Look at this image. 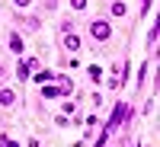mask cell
Wrapping results in <instances>:
<instances>
[{
  "mask_svg": "<svg viewBox=\"0 0 160 147\" xmlns=\"http://www.w3.org/2000/svg\"><path fill=\"white\" fill-rule=\"evenodd\" d=\"M112 35H115V26H112V19H106V16L90 19V38H93V42H109Z\"/></svg>",
  "mask_w": 160,
  "mask_h": 147,
  "instance_id": "6da1fadb",
  "label": "cell"
},
{
  "mask_svg": "<svg viewBox=\"0 0 160 147\" xmlns=\"http://www.w3.org/2000/svg\"><path fill=\"white\" fill-rule=\"evenodd\" d=\"M16 22H22L26 32H42V16L38 13H16Z\"/></svg>",
  "mask_w": 160,
  "mask_h": 147,
  "instance_id": "7a4b0ae2",
  "label": "cell"
},
{
  "mask_svg": "<svg viewBox=\"0 0 160 147\" xmlns=\"http://www.w3.org/2000/svg\"><path fill=\"white\" fill-rule=\"evenodd\" d=\"M16 102H19V93L3 83L0 86V109H16Z\"/></svg>",
  "mask_w": 160,
  "mask_h": 147,
  "instance_id": "3957f363",
  "label": "cell"
},
{
  "mask_svg": "<svg viewBox=\"0 0 160 147\" xmlns=\"http://www.w3.org/2000/svg\"><path fill=\"white\" fill-rule=\"evenodd\" d=\"M61 42H64V51H68V55H77V51L83 48V38H80L77 32H68V35H61Z\"/></svg>",
  "mask_w": 160,
  "mask_h": 147,
  "instance_id": "277c9868",
  "label": "cell"
},
{
  "mask_svg": "<svg viewBox=\"0 0 160 147\" xmlns=\"http://www.w3.org/2000/svg\"><path fill=\"white\" fill-rule=\"evenodd\" d=\"M7 48L13 51V55H22V51H26V45H22V32H19V29H13V32L7 35Z\"/></svg>",
  "mask_w": 160,
  "mask_h": 147,
  "instance_id": "5b68a950",
  "label": "cell"
},
{
  "mask_svg": "<svg viewBox=\"0 0 160 147\" xmlns=\"http://www.w3.org/2000/svg\"><path fill=\"white\" fill-rule=\"evenodd\" d=\"M109 16L112 19H125L128 16V3L125 0H109Z\"/></svg>",
  "mask_w": 160,
  "mask_h": 147,
  "instance_id": "8992f818",
  "label": "cell"
},
{
  "mask_svg": "<svg viewBox=\"0 0 160 147\" xmlns=\"http://www.w3.org/2000/svg\"><path fill=\"white\" fill-rule=\"evenodd\" d=\"M55 80H58V93H61L64 99H68L71 93H74V80H71L68 74H55Z\"/></svg>",
  "mask_w": 160,
  "mask_h": 147,
  "instance_id": "52a82bcc",
  "label": "cell"
},
{
  "mask_svg": "<svg viewBox=\"0 0 160 147\" xmlns=\"http://www.w3.org/2000/svg\"><path fill=\"white\" fill-rule=\"evenodd\" d=\"M87 77L93 80V83H102V80H106V77H102V67H99V64H90V67H87Z\"/></svg>",
  "mask_w": 160,
  "mask_h": 147,
  "instance_id": "ba28073f",
  "label": "cell"
},
{
  "mask_svg": "<svg viewBox=\"0 0 160 147\" xmlns=\"http://www.w3.org/2000/svg\"><path fill=\"white\" fill-rule=\"evenodd\" d=\"M13 74H16V80H19V83H26V80L32 77V71L26 67V61H19V64H16V71H13Z\"/></svg>",
  "mask_w": 160,
  "mask_h": 147,
  "instance_id": "9c48e42d",
  "label": "cell"
},
{
  "mask_svg": "<svg viewBox=\"0 0 160 147\" xmlns=\"http://www.w3.org/2000/svg\"><path fill=\"white\" fill-rule=\"evenodd\" d=\"M148 71H151V64H141V67H138V77H135V83H138V90H141L144 83H148Z\"/></svg>",
  "mask_w": 160,
  "mask_h": 147,
  "instance_id": "30bf717a",
  "label": "cell"
},
{
  "mask_svg": "<svg viewBox=\"0 0 160 147\" xmlns=\"http://www.w3.org/2000/svg\"><path fill=\"white\" fill-rule=\"evenodd\" d=\"M29 80H35V83H48V80H55V74H51V71H35Z\"/></svg>",
  "mask_w": 160,
  "mask_h": 147,
  "instance_id": "8fae6325",
  "label": "cell"
},
{
  "mask_svg": "<svg viewBox=\"0 0 160 147\" xmlns=\"http://www.w3.org/2000/svg\"><path fill=\"white\" fill-rule=\"evenodd\" d=\"M71 3V10L74 13H83V10H90V0H68Z\"/></svg>",
  "mask_w": 160,
  "mask_h": 147,
  "instance_id": "7c38bea8",
  "label": "cell"
},
{
  "mask_svg": "<svg viewBox=\"0 0 160 147\" xmlns=\"http://www.w3.org/2000/svg\"><path fill=\"white\" fill-rule=\"evenodd\" d=\"M10 3H13V10H16V13H22V10H29L35 0H10Z\"/></svg>",
  "mask_w": 160,
  "mask_h": 147,
  "instance_id": "4fadbf2b",
  "label": "cell"
},
{
  "mask_svg": "<svg viewBox=\"0 0 160 147\" xmlns=\"http://www.w3.org/2000/svg\"><path fill=\"white\" fill-rule=\"evenodd\" d=\"M74 26H77V19H61V35H68V32H74Z\"/></svg>",
  "mask_w": 160,
  "mask_h": 147,
  "instance_id": "5bb4252c",
  "label": "cell"
},
{
  "mask_svg": "<svg viewBox=\"0 0 160 147\" xmlns=\"http://www.w3.org/2000/svg\"><path fill=\"white\" fill-rule=\"evenodd\" d=\"M42 96H45V99H55V96H61V93H58V86L45 83V86H42Z\"/></svg>",
  "mask_w": 160,
  "mask_h": 147,
  "instance_id": "9a60e30c",
  "label": "cell"
},
{
  "mask_svg": "<svg viewBox=\"0 0 160 147\" xmlns=\"http://www.w3.org/2000/svg\"><path fill=\"white\" fill-rule=\"evenodd\" d=\"M0 147H22V144L13 141V138H7V135H0Z\"/></svg>",
  "mask_w": 160,
  "mask_h": 147,
  "instance_id": "2e32d148",
  "label": "cell"
},
{
  "mask_svg": "<svg viewBox=\"0 0 160 147\" xmlns=\"http://www.w3.org/2000/svg\"><path fill=\"white\" fill-rule=\"evenodd\" d=\"M148 48H157V26H151V32H148Z\"/></svg>",
  "mask_w": 160,
  "mask_h": 147,
  "instance_id": "e0dca14e",
  "label": "cell"
},
{
  "mask_svg": "<svg viewBox=\"0 0 160 147\" xmlns=\"http://www.w3.org/2000/svg\"><path fill=\"white\" fill-rule=\"evenodd\" d=\"M55 125H58V128H68V125H71V118H68V115H58V118H55Z\"/></svg>",
  "mask_w": 160,
  "mask_h": 147,
  "instance_id": "ac0fdd59",
  "label": "cell"
},
{
  "mask_svg": "<svg viewBox=\"0 0 160 147\" xmlns=\"http://www.w3.org/2000/svg\"><path fill=\"white\" fill-rule=\"evenodd\" d=\"M42 7H45L48 13H55V10H58V0H42Z\"/></svg>",
  "mask_w": 160,
  "mask_h": 147,
  "instance_id": "d6986e66",
  "label": "cell"
},
{
  "mask_svg": "<svg viewBox=\"0 0 160 147\" xmlns=\"http://www.w3.org/2000/svg\"><path fill=\"white\" fill-rule=\"evenodd\" d=\"M151 3H154V0H141V16H144L148 10H151Z\"/></svg>",
  "mask_w": 160,
  "mask_h": 147,
  "instance_id": "ffe728a7",
  "label": "cell"
},
{
  "mask_svg": "<svg viewBox=\"0 0 160 147\" xmlns=\"http://www.w3.org/2000/svg\"><path fill=\"white\" fill-rule=\"evenodd\" d=\"M3 80H7V67L0 64V86H3Z\"/></svg>",
  "mask_w": 160,
  "mask_h": 147,
  "instance_id": "44dd1931",
  "label": "cell"
},
{
  "mask_svg": "<svg viewBox=\"0 0 160 147\" xmlns=\"http://www.w3.org/2000/svg\"><path fill=\"white\" fill-rule=\"evenodd\" d=\"M26 147H38V138H29V141H26Z\"/></svg>",
  "mask_w": 160,
  "mask_h": 147,
  "instance_id": "7402d4cb",
  "label": "cell"
}]
</instances>
